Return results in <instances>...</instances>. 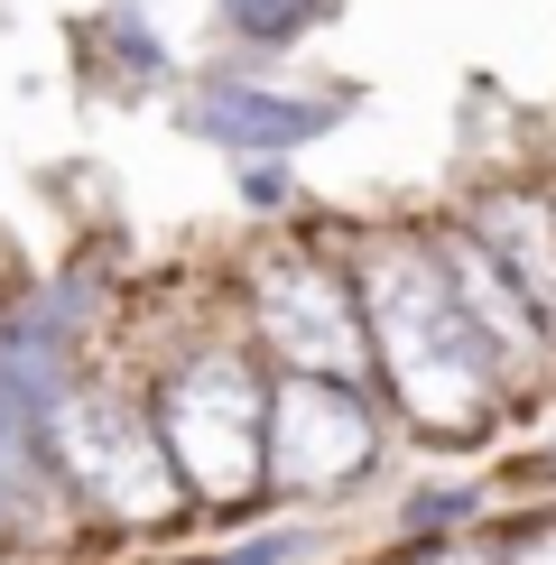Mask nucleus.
<instances>
[{"label": "nucleus", "instance_id": "7ed1b4c3", "mask_svg": "<svg viewBox=\"0 0 556 565\" xmlns=\"http://www.w3.org/2000/svg\"><path fill=\"white\" fill-rule=\"evenodd\" d=\"M46 455H56V482L93 501L103 520H168L185 501L168 445H158L149 398L111 390V381H75L46 417Z\"/></svg>", "mask_w": 556, "mask_h": 565}, {"label": "nucleus", "instance_id": "f03ea898", "mask_svg": "<svg viewBox=\"0 0 556 565\" xmlns=\"http://www.w3.org/2000/svg\"><path fill=\"white\" fill-rule=\"evenodd\" d=\"M149 417H158V445H168L185 501L242 510L269 482V371L250 352H232V343L185 352L149 390Z\"/></svg>", "mask_w": 556, "mask_h": 565}, {"label": "nucleus", "instance_id": "9b49d317", "mask_svg": "<svg viewBox=\"0 0 556 565\" xmlns=\"http://www.w3.org/2000/svg\"><path fill=\"white\" fill-rule=\"evenodd\" d=\"M408 565H501V556L463 547V537H436V547H408Z\"/></svg>", "mask_w": 556, "mask_h": 565}, {"label": "nucleus", "instance_id": "1a4fd4ad", "mask_svg": "<svg viewBox=\"0 0 556 565\" xmlns=\"http://www.w3.org/2000/svg\"><path fill=\"white\" fill-rule=\"evenodd\" d=\"M324 10H334V0H223V19H232L242 38H260V46H288V38H307Z\"/></svg>", "mask_w": 556, "mask_h": 565}, {"label": "nucleus", "instance_id": "6e6552de", "mask_svg": "<svg viewBox=\"0 0 556 565\" xmlns=\"http://www.w3.org/2000/svg\"><path fill=\"white\" fill-rule=\"evenodd\" d=\"M473 232L482 250L510 269V288L538 306V324L556 334V195H528V185H501V195L473 204Z\"/></svg>", "mask_w": 556, "mask_h": 565}, {"label": "nucleus", "instance_id": "39448f33", "mask_svg": "<svg viewBox=\"0 0 556 565\" xmlns=\"http://www.w3.org/2000/svg\"><path fill=\"white\" fill-rule=\"evenodd\" d=\"M381 455V417L353 381H269V491L307 501V491H343Z\"/></svg>", "mask_w": 556, "mask_h": 565}, {"label": "nucleus", "instance_id": "423d86ee", "mask_svg": "<svg viewBox=\"0 0 556 565\" xmlns=\"http://www.w3.org/2000/svg\"><path fill=\"white\" fill-rule=\"evenodd\" d=\"M427 242H436V260H446V278H455L463 316H473V324H482V343L501 352V371H510V381H528V371H538V352L556 343L547 324H538V306L510 288V269L473 242V232H427Z\"/></svg>", "mask_w": 556, "mask_h": 565}, {"label": "nucleus", "instance_id": "0eeeda50", "mask_svg": "<svg viewBox=\"0 0 556 565\" xmlns=\"http://www.w3.org/2000/svg\"><path fill=\"white\" fill-rule=\"evenodd\" d=\"M334 121V103H307V93H269L250 75H214L185 103V130L214 139V149H297Z\"/></svg>", "mask_w": 556, "mask_h": 565}, {"label": "nucleus", "instance_id": "20e7f679", "mask_svg": "<svg viewBox=\"0 0 556 565\" xmlns=\"http://www.w3.org/2000/svg\"><path fill=\"white\" fill-rule=\"evenodd\" d=\"M250 343L297 381H371V324L362 288L316 250H278L250 269Z\"/></svg>", "mask_w": 556, "mask_h": 565}, {"label": "nucleus", "instance_id": "f8f14e48", "mask_svg": "<svg viewBox=\"0 0 556 565\" xmlns=\"http://www.w3.org/2000/svg\"><path fill=\"white\" fill-rule=\"evenodd\" d=\"M547 473H556V445H547Z\"/></svg>", "mask_w": 556, "mask_h": 565}, {"label": "nucleus", "instance_id": "f257e3e1", "mask_svg": "<svg viewBox=\"0 0 556 565\" xmlns=\"http://www.w3.org/2000/svg\"><path fill=\"white\" fill-rule=\"evenodd\" d=\"M353 288H362V324H371V371L389 381L408 427H427L446 445L492 427V408L510 398V371L482 343V324L463 316V297H455V278H446L427 232L381 242Z\"/></svg>", "mask_w": 556, "mask_h": 565}, {"label": "nucleus", "instance_id": "9d476101", "mask_svg": "<svg viewBox=\"0 0 556 565\" xmlns=\"http://www.w3.org/2000/svg\"><path fill=\"white\" fill-rule=\"evenodd\" d=\"M501 565H556V520H528V529L501 547Z\"/></svg>", "mask_w": 556, "mask_h": 565}]
</instances>
